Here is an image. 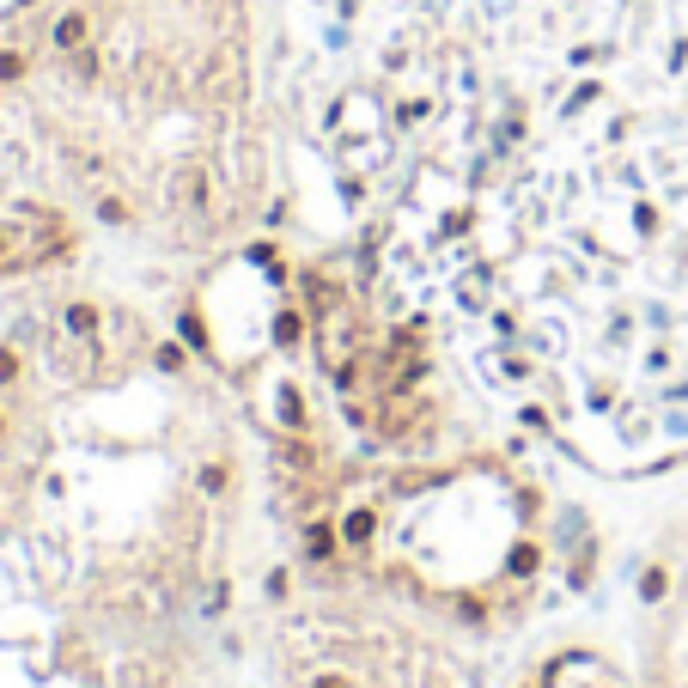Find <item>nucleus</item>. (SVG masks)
Returning a JSON list of instances; mask_svg holds the SVG:
<instances>
[{
  "label": "nucleus",
  "instance_id": "nucleus-1",
  "mask_svg": "<svg viewBox=\"0 0 688 688\" xmlns=\"http://www.w3.org/2000/svg\"><path fill=\"white\" fill-rule=\"evenodd\" d=\"M391 250L567 396H688V0H287Z\"/></svg>",
  "mask_w": 688,
  "mask_h": 688
}]
</instances>
